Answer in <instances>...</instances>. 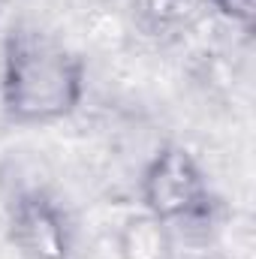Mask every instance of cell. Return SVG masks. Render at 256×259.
Instances as JSON below:
<instances>
[{"label": "cell", "mask_w": 256, "mask_h": 259, "mask_svg": "<svg viewBox=\"0 0 256 259\" xmlns=\"http://www.w3.org/2000/svg\"><path fill=\"white\" fill-rule=\"evenodd\" d=\"M208 3L220 18H226L229 24L241 27L244 33L253 30V21H256V0H202Z\"/></svg>", "instance_id": "obj_6"}, {"label": "cell", "mask_w": 256, "mask_h": 259, "mask_svg": "<svg viewBox=\"0 0 256 259\" xmlns=\"http://www.w3.org/2000/svg\"><path fill=\"white\" fill-rule=\"evenodd\" d=\"M139 202L142 211L169 229L208 226L217 214V196L184 145H163L154 151L139 178Z\"/></svg>", "instance_id": "obj_2"}, {"label": "cell", "mask_w": 256, "mask_h": 259, "mask_svg": "<svg viewBox=\"0 0 256 259\" xmlns=\"http://www.w3.org/2000/svg\"><path fill=\"white\" fill-rule=\"evenodd\" d=\"M118 256L121 259H172V229L151 217L148 211H136L118 229Z\"/></svg>", "instance_id": "obj_4"}, {"label": "cell", "mask_w": 256, "mask_h": 259, "mask_svg": "<svg viewBox=\"0 0 256 259\" xmlns=\"http://www.w3.org/2000/svg\"><path fill=\"white\" fill-rule=\"evenodd\" d=\"M88 84L78 52L36 24H12L0 46V112L15 127H46L69 118Z\"/></svg>", "instance_id": "obj_1"}, {"label": "cell", "mask_w": 256, "mask_h": 259, "mask_svg": "<svg viewBox=\"0 0 256 259\" xmlns=\"http://www.w3.org/2000/svg\"><path fill=\"white\" fill-rule=\"evenodd\" d=\"M127 6L136 27L154 42L175 39L193 18V0H127Z\"/></svg>", "instance_id": "obj_5"}, {"label": "cell", "mask_w": 256, "mask_h": 259, "mask_svg": "<svg viewBox=\"0 0 256 259\" xmlns=\"http://www.w3.org/2000/svg\"><path fill=\"white\" fill-rule=\"evenodd\" d=\"M6 235L24 259H72L75 226L46 187H21L6 202Z\"/></svg>", "instance_id": "obj_3"}]
</instances>
